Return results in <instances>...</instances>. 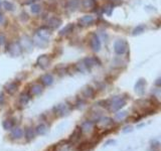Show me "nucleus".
Segmentation results:
<instances>
[{
	"label": "nucleus",
	"instance_id": "f257e3e1",
	"mask_svg": "<svg viewBox=\"0 0 161 151\" xmlns=\"http://www.w3.org/2000/svg\"><path fill=\"white\" fill-rule=\"evenodd\" d=\"M127 103V97L124 96H115L107 101V107L111 112H117L123 108Z\"/></svg>",
	"mask_w": 161,
	"mask_h": 151
},
{
	"label": "nucleus",
	"instance_id": "f03ea898",
	"mask_svg": "<svg viewBox=\"0 0 161 151\" xmlns=\"http://www.w3.org/2000/svg\"><path fill=\"white\" fill-rule=\"evenodd\" d=\"M53 112L57 117H64V116L70 113V109H68V106L65 105V104H59V105L54 106L53 108Z\"/></svg>",
	"mask_w": 161,
	"mask_h": 151
},
{
	"label": "nucleus",
	"instance_id": "7ed1b4c3",
	"mask_svg": "<svg viewBox=\"0 0 161 151\" xmlns=\"http://www.w3.org/2000/svg\"><path fill=\"white\" fill-rule=\"evenodd\" d=\"M19 45H20V46H21L22 51H31L32 46H33V42L29 36L23 35V36H21V39H20Z\"/></svg>",
	"mask_w": 161,
	"mask_h": 151
},
{
	"label": "nucleus",
	"instance_id": "20e7f679",
	"mask_svg": "<svg viewBox=\"0 0 161 151\" xmlns=\"http://www.w3.org/2000/svg\"><path fill=\"white\" fill-rule=\"evenodd\" d=\"M7 51L12 57H18L22 53V48L20 46L19 42H10L7 45Z\"/></svg>",
	"mask_w": 161,
	"mask_h": 151
},
{
	"label": "nucleus",
	"instance_id": "39448f33",
	"mask_svg": "<svg viewBox=\"0 0 161 151\" xmlns=\"http://www.w3.org/2000/svg\"><path fill=\"white\" fill-rule=\"evenodd\" d=\"M127 42L123 39H119L116 40L114 43V49H115V53L117 54H123L126 53L127 51Z\"/></svg>",
	"mask_w": 161,
	"mask_h": 151
},
{
	"label": "nucleus",
	"instance_id": "423d86ee",
	"mask_svg": "<svg viewBox=\"0 0 161 151\" xmlns=\"http://www.w3.org/2000/svg\"><path fill=\"white\" fill-rule=\"evenodd\" d=\"M32 42L34 45H36L37 48H44L45 46H47L48 45V39L39 35V34H37V33L34 34Z\"/></svg>",
	"mask_w": 161,
	"mask_h": 151
},
{
	"label": "nucleus",
	"instance_id": "0eeeda50",
	"mask_svg": "<svg viewBox=\"0 0 161 151\" xmlns=\"http://www.w3.org/2000/svg\"><path fill=\"white\" fill-rule=\"evenodd\" d=\"M97 143L98 142L94 139L91 141H85L77 147V151H91L92 149H94Z\"/></svg>",
	"mask_w": 161,
	"mask_h": 151
},
{
	"label": "nucleus",
	"instance_id": "6e6552de",
	"mask_svg": "<svg viewBox=\"0 0 161 151\" xmlns=\"http://www.w3.org/2000/svg\"><path fill=\"white\" fill-rule=\"evenodd\" d=\"M36 65L41 69H47L50 65V57L47 54H41V56L37 57Z\"/></svg>",
	"mask_w": 161,
	"mask_h": 151
},
{
	"label": "nucleus",
	"instance_id": "1a4fd4ad",
	"mask_svg": "<svg viewBox=\"0 0 161 151\" xmlns=\"http://www.w3.org/2000/svg\"><path fill=\"white\" fill-rule=\"evenodd\" d=\"M42 91H44V86L38 83H33L32 85H30L28 93H29L30 97H33V96H39Z\"/></svg>",
	"mask_w": 161,
	"mask_h": 151
},
{
	"label": "nucleus",
	"instance_id": "9d476101",
	"mask_svg": "<svg viewBox=\"0 0 161 151\" xmlns=\"http://www.w3.org/2000/svg\"><path fill=\"white\" fill-rule=\"evenodd\" d=\"M82 134H83V132H82V130H80V127H77V128L74 130V132L71 133V135L70 136V138H68V142L70 144L77 143V142L80 140V138L82 137Z\"/></svg>",
	"mask_w": 161,
	"mask_h": 151
},
{
	"label": "nucleus",
	"instance_id": "9b49d317",
	"mask_svg": "<svg viewBox=\"0 0 161 151\" xmlns=\"http://www.w3.org/2000/svg\"><path fill=\"white\" fill-rule=\"evenodd\" d=\"M145 88H146V81L143 79L138 80L137 83L135 84V92H136L139 96H142L144 94Z\"/></svg>",
	"mask_w": 161,
	"mask_h": 151
},
{
	"label": "nucleus",
	"instance_id": "f8f14e48",
	"mask_svg": "<svg viewBox=\"0 0 161 151\" xmlns=\"http://www.w3.org/2000/svg\"><path fill=\"white\" fill-rule=\"evenodd\" d=\"M90 45L94 51H99L101 48V42L96 34H92L90 39Z\"/></svg>",
	"mask_w": 161,
	"mask_h": 151
},
{
	"label": "nucleus",
	"instance_id": "ddd939ff",
	"mask_svg": "<svg viewBox=\"0 0 161 151\" xmlns=\"http://www.w3.org/2000/svg\"><path fill=\"white\" fill-rule=\"evenodd\" d=\"M95 21L94 16L92 15H84L83 17H80L79 20V23L80 26H88V25H91L92 23Z\"/></svg>",
	"mask_w": 161,
	"mask_h": 151
},
{
	"label": "nucleus",
	"instance_id": "4468645a",
	"mask_svg": "<svg viewBox=\"0 0 161 151\" xmlns=\"http://www.w3.org/2000/svg\"><path fill=\"white\" fill-rule=\"evenodd\" d=\"M60 25H62V20L59 18H57V17H51L47 21V26L50 27V29H56Z\"/></svg>",
	"mask_w": 161,
	"mask_h": 151
},
{
	"label": "nucleus",
	"instance_id": "2eb2a0df",
	"mask_svg": "<svg viewBox=\"0 0 161 151\" xmlns=\"http://www.w3.org/2000/svg\"><path fill=\"white\" fill-rule=\"evenodd\" d=\"M93 129H94V122L90 121V120L85 121L84 123L82 124V126H80V130H82V132L86 133V134L92 132L93 131Z\"/></svg>",
	"mask_w": 161,
	"mask_h": 151
},
{
	"label": "nucleus",
	"instance_id": "dca6fc26",
	"mask_svg": "<svg viewBox=\"0 0 161 151\" xmlns=\"http://www.w3.org/2000/svg\"><path fill=\"white\" fill-rule=\"evenodd\" d=\"M40 82L45 87L50 86V85H53V77L50 74H44L40 77Z\"/></svg>",
	"mask_w": 161,
	"mask_h": 151
},
{
	"label": "nucleus",
	"instance_id": "f3484780",
	"mask_svg": "<svg viewBox=\"0 0 161 151\" xmlns=\"http://www.w3.org/2000/svg\"><path fill=\"white\" fill-rule=\"evenodd\" d=\"M5 90H6V92L9 95L15 94L16 91L18 90V83H17V82H11L9 84H7V85L5 86Z\"/></svg>",
	"mask_w": 161,
	"mask_h": 151
},
{
	"label": "nucleus",
	"instance_id": "a211bd4d",
	"mask_svg": "<svg viewBox=\"0 0 161 151\" xmlns=\"http://www.w3.org/2000/svg\"><path fill=\"white\" fill-rule=\"evenodd\" d=\"M97 122H98V125H99L100 127H103V128H106V127L110 126V125H112L114 123L113 120H112L111 118H109V117L100 118Z\"/></svg>",
	"mask_w": 161,
	"mask_h": 151
},
{
	"label": "nucleus",
	"instance_id": "6ab92c4d",
	"mask_svg": "<svg viewBox=\"0 0 161 151\" xmlns=\"http://www.w3.org/2000/svg\"><path fill=\"white\" fill-rule=\"evenodd\" d=\"M30 99V95L29 93H22L21 95L19 96V99H18V104L21 107H24L27 105L28 101Z\"/></svg>",
	"mask_w": 161,
	"mask_h": 151
},
{
	"label": "nucleus",
	"instance_id": "aec40b11",
	"mask_svg": "<svg viewBox=\"0 0 161 151\" xmlns=\"http://www.w3.org/2000/svg\"><path fill=\"white\" fill-rule=\"evenodd\" d=\"M23 136V130H22L20 127H15V128L12 129L11 131V134H10V137L12 139H20Z\"/></svg>",
	"mask_w": 161,
	"mask_h": 151
},
{
	"label": "nucleus",
	"instance_id": "412c9836",
	"mask_svg": "<svg viewBox=\"0 0 161 151\" xmlns=\"http://www.w3.org/2000/svg\"><path fill=\"white\" fill-rule=\"evenodd\" d=\"M84 62L87 65V66L89 69H91L92 66H99L100 65V62H99V60L97 59V57H86V59L84 60Z\"/></svg>",
	"mask_w": 161,
	"mask_h": 151
},
{
	"label": "nucleus",
	"instance_id": "4be33fe9",
	"mask_svg": "<svg viewBox=\"0 0 161 151\" xmlns=\"http://www.w3.org/2000/svg\"><path fill=\"white\" fill-rule=\"evenodd\" d=\"M80 0H68L67 8L70 11H76L79 8Z\"/></svg>",
	"mask_w": 161,
	"mask_h": 151
},
{
	"label": "nucleus",
	"instance_id": "5701e85b",
	"mask_svg": "<svg viewBox=\"0 0 161 151\" xmlns=\"http://www.w3.org/2000/svg\"><path fill=\"white\" fill-rule=\"evenodd\" d=\"M82 94L85 98H94L95 91L91 87H85V88L82 90Z\"/></svg>",
	"mask_w": 161,
	"mask_h": 151
},
{
	"label": "nucleus",
	"instance_id": "b1692460",
	"mask_svg": "<svg viewBox=\"0 0 161 151\" xmlns=\"http://www.w3.org/2000/svg\"><path fill=\"white\" fill-rule=\"evenodd\" d=\"M35 130L32 129V128H26L25 129V132H24V135H25V138H26L27 141H31L33 140L34 137H35Z\"/></svg>",
	"mask_w": 161,
	"mask_h": 151
},
{
	"label": "nucleus",
	"instance_id": "393cba45",
	"mask_svg": "<svg viewBox=\"0 0 161 151\" xmlns=\"http://www.w3.org/2000/svg\"><path fill=\"white\" fill-rule=\"evenodd\" d=\"M50 28L48 26H44V27H40L38 30L36 31L37 34H39V35L44 36V37H47V39H48V36L50 35Z\"/></svg>",
	"mask_w": 161,
	"mask_h": 151
},
{
	"label": "nucleus",
	"instance_id": "a878e982",
	"mask_svg": "<svg viewBox=\"0 0 161 151\" xmlns=\"http://www.w3.org/2000/svg\"><path fill=\"white\" fill-rule=\"evenodd\" d=\"M76 68H77V71L80 72H83V74H85V72H87L90 71V69H89L88 66H87V65L85 63L84 60L77 63V65H76Z\"/></svg>",
	"mask_w": 161,
	"mask_h": 151
},
{
	"label": "nucleus",
	"instance_id": "bb28decb",
	"mask_svg": "<svg viewBox=\"0 0 161 151\" xmlns=\"http://www.w3.org/2000/svg\"><path fill=\"white\" fill-rule=\"evenodd\" d=\"M47 131L48 129L45 124H39L35 128V133L37 135H44L45 133H47Z\"/></svg>",
	"mask_w": 161,
	"mask_h": 151
},
{
	"label": "nucleus",
	"instance_id": "cd10ccee",
	"mask_svg": "<svg viewBox=\"0 0 161 151\" xmlns=\"http://www.w3.org/2000/svg\"><path fill=\"white\" fill-rule=\"evenodd\" d=\"M82 5L86 9H92L96 6V1L95 0H82Z\"/></svg>",
	"mask_w": 161,
	"mask_h": 151
},
{
	"label": "nucleus",
	"instance_id": "c85d7f7f",
	"mask_svg": "<svg viewBox=\"0 0 161 151\" xmlns=\"http://www.w3.org/2000/svg\"><path fill=\"white\" fill-rule=\"evenodd\" d=\"M161 149V144L157 140H152L151 141V146L147 151H160Z\"/></svg>",
	"mask_w": 161,
	"mask_h": 151
},
{
	"label": "nucleus",
	"instance_id": "c756f323",
	"mask_svg": "<svg viewBox=\"0 0 161 151\" xmlns=\"http://www.w3.org/2000/svg\"><path fill=\"white\" fill-rule=\"evenodd\" d=\"M73 28H74V25L71 24V23H70V24H68L67 26H65L62 30L59 31V35H65V34L71 32Z\"/></svg>",
	"mask_w": 161,
	"mask_h": 151
},
{
	"label": "nucleus",
	"instance_id": "7c9ffc66",
	"mask_svg": "<svg viewBox=\"0 0 161 151\" xmlns=\"http://www.w3.org/2000/svg\"><path fill=\"white\" fill-rule=\"evenodd\" d=\"M2 126L5 130H11L14 126V122L12 120H5L2 123Z\"/></svg>",
	"mask_w": 161,
	"mask_h": 151
},
{
	"label": "nucleus",
	"instance_id": "2f4dec72",
	"mask_svg": "<svg viewBox=\"0 0 161 151\" xmlns=\"http://www.w3.org/2000/svg\"><path fill=\"white\" fill-rule=\"evenodd\" d=\"M2 5H3L4 9L7 11H13L14 10V5L9 1H3L2 2Z\"/></svg>",
	"mask_w": 161,
	"mask_h": 151
},
{
	"label": "nucleus",
	"instance_id": "473e14b6",
	"mask_svg": "<svg viewBox=\"0 0 161 151\" xmlns=\"http://www.w3.org/2000/svg\"><path fill=\"white\" fill-rule=\"evenodd\" d=\"M30 11L32 12L33 14H37V13H39L40 11H41V6H40L39 4H32L31 5V7H30Z\"/></svg>",
	"mask_w": 161,
	"mask_h": 151
},
{
	"label": "nucleus",
	"instance_id": "72a5a7b5",
	"mask_svg": "<svg viewBox=\"0 0 161 151\" xmlns=\"http://www.w3.org/2000/svg\"><path fill=\"white\" fill-rule=\"evenodd\" d=\"M127 114L128 113L126 112V111H123V112H119V113H117L116 116H115V119L118 121H121V120H123L124 118L127 117Z\"/></svg>",
	"mask_w": 161,
	"mask_h": 151
},
{
	"label": "nucleus",
	"instance_id": "f704fd0d",
	"mask_svg": "<svg viewBox=\"0 0 161 151\" xmlns=\"http://www.w3.org/2000/svg\"><path fill=\"white\" fill-rule=\"evenodd\" d=\"M152 94H153V97L156 99H161V88H155L154 90H152Z\"/></svg>",
	"mask_w": 161,
	"mask_h": 151
},
{
	"label": "nucleus",
	"instance_id": "c9c22d12",
	"mask_svg": "<svg viewBox=\"0 0 161 151\" xmlns=\"http://www.w3.org/2000/svg\"><path fill=\"white\" fill-rule=\"evenodd\" d=\"M143 30H144V26H143V25H139L137 28H135V30L133 31V34H139L142 32Z\"/></svg>",
	"mask_w": 161,
	"mask_h": 151
},
{
	"label": "nucleus",
	"instance_id": "e433bc0d",
	"mask_svg": "<svg viewBox=\"0 0 161 151\" xmlns=\"http://www.w3.org/2000/svg\"><path fill=\"white\" fill-rule=\"evenodd\" d=\"M4 94L2 92H0V108H2V106L4 105Z\"/></svg>",
	"mask_w": 161,
	"mask_h": 151
},
{
	"label": "nucleus",
	"instance_id": "4c0bfd02",
	"mask_svg": "<svg viewBox=\"0 0 161 151\" xmlns=\"http://www.w3.org/2000/svg\"><path fill=\"white\" fill-rule=\"evenodd\" d=\"M5 35L4 34H2V33H0V45H2L3 43L5 42Z\"/></svg>",
	"mask_w": 161,
	"mask_h": 151
},
{
	"label": "nucleus",
	"instance_id": "58836bf2",
	"mask_svg": "<svg viewBox=\"0 0 161 151\" xmlns=\"http://www.w3.org/2000/svg\"><path fill=\"white\" fill-rule=\"evenodd\" d=\"M132 130H133V128H132L131 126H127V127H125L124 129H123V132L124 133H127V132H131Z\"/></svg>",
	"mask_w": 161,
	"mask_h": 151
},
{
	"label": "nucleus",
	"instance_id": "ea45409f",
	"mask_svg": "<svg viewBox=\"0 0 161 151\" xmlns=\"http://www.w3.org/2000/svg\"><path fill=\"white\" fill-rule=\"evenodd\" d=\"M156 85H157V86H159L160 88H161V79H159V80H157V81H156Z\"/></svg>",
	"mask_w": 161,
	"mask_h": 151
},
{
	"label": "nucleus",
	"instance_id": "a19ab883",
	"mask_svg": "<svg viewBox=\"0 0 161 151\" xmlns=\"http://www.w3.org/2000/svg\"><path fill=\"white\" fill-rule=\"evenodd\" d=\"M2 21H3V14L0 12V23H1Z\"/></svg>",
	"mask_w": 161,
	"mask_h": 151
},
{
	"label": "nucleus",
	"instance_id": "79ce46f5",
	"mask_svg": "<svg viewBox=\"0 0 161 151\" xmlns=\"http://www.w3.org/2000/svg\"><path fill=\"white\" fill-rule=\"evenodd\" d=\"M1 4H2V3H1V1H0V5H1Z\"/></svg>",
	"mask_w": 161,
	"mask_h": 151
}]
</instances>
